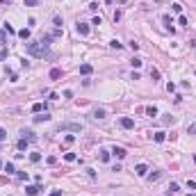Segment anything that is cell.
<instances>
[{
    "mask_svg": "<svg viewBox=\"0 0 196 196\" xmlns=\"http://www.w3.org/2000/svg\"><path fill=\"white\" fill-rule=\"evenodd\" d=\"M166 91L173 93V91H175V84H173V82H169V84H166Z\"/></svg>",
    "mask_w": 196,
    "mask_h": 196,
    "instance_id": "4dcf8cb0",
    "label": "cell"
},
{
    "mask_svg": "<svg viewBox=\"0 0 196 196\" xmlns=\"http://www.w3.org/2000/svg\"><path fill=\"white\" fill-rule=\"evenodd\" d=\"M187 187H189V189H196V182H194V180H189V182H187Z\"/></svg>",
    "mask_w": 196,
    "mask_h": 196,
    "instance_id": "d590c367",
    "label": "cell"
},
{
    "mask_svg": "<svg viewBox=\"0 0 196 196\" xmlns=\"http://www.w3.org/2000/svg\"><path fill=\"white\" fill-rule=\"evenodd\" d=\"M187 196H194V194H187Z\"/></svg>",
    "mask_w": 196,
    "mask_h": 196,
    "instance_id": "ab89813d",
    "label": "cell"
},
{
    "mask_svg": "<svg viewBox=\"0 0 196 196\" xmlns=\"http://www.w3.org/2000/svg\"><path fill=\"white\" fill-rule=\"evenodd\" d=\"M162 21H164L166 30H171V32H173V21H171V16H169V14H164V18H162Z\"/></svg>",
    "mask_w": 196,
    "mask_h": 196,
    "instance_id": "5bb4252c",
    "label": "cell"
},
{
    "mask_svg": "<svg viewBox=\"0 0 196 196\" xmlns=\"http://www.w3.org/2000/svg\"><path fill=\"white\" fill-rule=\"evenodd\" d=\"M64 160H66V162H75L77 157H75V153H66V155H64Z\"/></svg>",
    "mask_w": 196,
    "mask_h": 196,
    "instance_id": "603a6c76",
    "label": "cell"
},
{
    "mask_svg": "<svg viewBox=\"0 0 196 196\" xmlns=\"http://www.w3.org/2000/svg\"><path fill=\"white\" fill-rule=\"evenodd\" d=\"M80 73H82V75H91L93 66H91V64H82V66H80Z\"/></svg>",
    "mask_w": 196,
    "mask_h": 196,
    "instance_id": "30bf717a",
    "label": "cell"
},
{
    "mask_svg": "<svg viewBox=\"0 0 196 196\" xmlns=\"http://www.w3.org/2000/svg\"><path fill=\"white\" fill-rule=\"evenodd\" d=\"M105 2H112V0H105Z\"/></svg>",
    "mask_w": 196,
    "mask_h": 196,
    "instance_id": "f35d334b",
    "label": "cell"
},
{
    "mask_svg": "<svg viewBox=\"0 0 196 196\" xmlns=\"http://www.w3.org/2000/svg\"><path fill=\"white\" fill-rule=\"evenodd\" d=\"M39 191H41L39 185H25V194L27 196H34V194H39Z\"/></svg>",
    "mask_w": 196,
    "mask_h": 196,
    "instance_id": "5b68a950",
    "label": "cell"
},
{
    "mask_svg": "<svg viewBox=\"0 0 196 196\" xmlns=\"http://www.w3.org/2000/svg\"><path fill=\"white\" fill-rule=\"evenodd\" d=\"M112 155H114V157H119V160H123L125 155H128V150H125L123 146H114V148H112Z\"/></svg>",
    "mask_w": 196,
    "mask_h": 196,
    "instance_id": "3957f363",
    "label": "cell"
},
{
    "mask_svg": "<svg viewBox=\"0 0 196 196\" xmlns=\"http://www.w3.org/2000/svg\"><path fill=\"white\" fill-rule=\"evenodd\" d=\"M32 121H34V123H46V121H50V116H48V112H43V114H36Z\"/></svg>",
    "mask_w": 196,
    "mask_h": 196,
    "instance_id": "8992f818",
    "label": "cell"
},
{
    "mask_svg": "<svg viewBox=\"0 0 196 196\" xmlns=\"http://www.w3.org/2000/svg\"><path fill=\"white\" fill-rule=\"evenodd\" d=\"M187 132H189V134H196V123L189 125V128H187Z\"/></svg>",
    "mask_w": 196,
    "mask_h": 196,
    "instance_id": "e575fe53",
    "label": "cell"
},
{
    "mask_svg": "<svg viewBox=\"0 0 196 196\" xmlns=\"http://www.w3.org/2000/svg\"><path fill=\"white\" fill-rule=\"evenodd\" d=\"M164 139H166V134H164V132H155V134H153V141H157V144H162Z\"/></svg>",
    "mask_w": 196,
    "mask_h": 196,
    "instance_id": "2e32d148",
    "label": "cell"
},
{
    "mask_svg": "<svg viewBox=\"0 0 196 196\" xmlns=\"http://www.w3.org/2000/svg\"><path fill=\"white\" fill-rule=\"evenodd\" d=\"M77 32H80L82 36H87L89 34V25H87V23H77Z\"/></svg>",
    "mask_w": 196,
    "mask_h": 196,
    "instance_id": "8fae6325",
    "label": "cell"
},
{
    "mask_svg": "<svg viewBox=\"0 0 196 196\" xmlns=\"http://www.w3.org/2000/svg\"><path fill=\"white\" fill-rule=\"evenodd\" d=\"M39 5V0H25V7H36Z\"/></svg>",
    "mask_w": 196,
    "mask_h": 196,
    "instance_id": "83f0119b",
    "label": "cell"
},
{
    "mask_svg": "<svg viewBox=\"0 0 196 196\" xmlns=\"http://www.w3.org/2000/svg\"><path fill=\"white\" fill-rule=\"evenodd\" d=\"M141 64H144V62H141V59H137V57H134V59H132V66H134V68H139Z\"/></svg>",
    "mask_w": 196,
    "mask_h": 196,
    "instance_id": "f1b7e54d",
    "label": "cell"
},
{
    "mask_svg": "<svg viewBox=\"0 0 196 196\" xmlns=\"http://www.w3.org/2000/svg\"><path fill=\"white\" fill-rule=\"evenodd\" d=\"M150 77H153V80H157V77H160V71H157V68H150Z\"/></svg>",
    "mask_w": 196,
    "mask_h": 196,
    "instance_id": "484cf974",
    "label": "cell"
},
{
    "mask_svg": "<svg viewBox=\"0 0 196 196\" xmlns=\"http://www.w3.org/2000/svg\"><path fill=\"white\" fill-rule=\"evenodd\" d=\"M32 112H34V114L46 112V105H43V103H34V105H32Z\"/></svg>",
    "mask_w": 196,
    "mask_h": 196,
    "instance_id": "7c38bea8",
    "label": "cell"
},
{
    "mask_svg": "<svg viewBox=\"0 0 196 196\" xmlns=\"http://www.w3.org/2000/svg\"><path fill=\"white\" fill-rule=\"evenodd\" d=\"M16 175H18V180H27V171H18Z\"/></svg>",
    "mask_w": 196,
    "mask_h": 196,
    "instance_id": "4316f807",
    "label": "cell"
},
{
    "mask_svg": "<svg viewBox=\"0 0 196 196\" xmlns=\"http://www.w3.org/2000/svg\"><path fill=\"white\" fill-rule=\"evenodd\" d=\"M21 134H23V139H27V141H34L36 139V134L32 132V130H25V128L21 130Z\"/></svg>",
    "mask_w": 196,
    "mask_h": 196,
    "instance_id": "52a82bcc",
    "label": "cell"
},
{
    "mask_svg": "<svg viewBox=\"0 0 196 196\" xmlns=\"http://www.w3.org/2000/svg\"><path fill=\"white\" fill-rule=\"evenodd\" d=\"M171 9H173V11H175V14H180V9H182V7H180V5H178V2H175V5H171Z\"/></svg>",
    "mask_w": 196,
    "mask_h": 196,
    "instance_id": "d6a6232c",
    "label": "cell"
},
{
    "mask_svg": "<svg viewBox=\"0 0 196 196\" xmlns=\"http://www.w3.org/2000/svg\"><path fill=\"white\" fill-rule=\"evenodd\" d=\"M98 153H100V160H103V162H109V150L100 148V150H98Z\"/></svg>",
    "mask_w": 196,
    "mask_h": 196,
    "instance_id": "ac0fdd59",
    "label": "cell"
},
{
    "mask_svg": "<svg viewBox=\"0 0 196 196\" xmlns=\"http://www.w3.org/2000/svg\"><path fill=\"white\" fill-rule=\"evenodd\" d=\"M148 175V182H157L162 178V171H153V173H146Z\"/></svg>",
    "mask_w": 196,
    "mask_h": 196,
    "instance_id": "ba28073f",
    "label": "cell"
},
{
    "mask_svg": "<svg viewBox=\"0 0 196 196\" xmlns=\"http://www.w3.org/2000/svg\"><path fill=\"white\" fill-rule=\"evenodd\" d=\"M5 139H7V130L0 128V141H5Z\"/></svg>",
    "mask_w": 196,
    "mask_h": 196,
    "instance_id": "1f68e13d",
    "label": "cell"
},
{
    "mask_svg": "<svg viewBox=\"0 0 196 196\" xmlns=\"http://www.w3.org/2000/svg\"><path fill=\"white\" fill-rule=\"evenodd\" d=\"M146 114H148V116H157V107H155V105H148V107H146Z\"/></svg>",
    "mask_w": 196,
    "mask_h": 196,
    "instance_id": "d6986e66",
    "label": "cell"
},
{
    "mask_svg": "<svg viewBox=\"0 0 196 196\" xmlns=\"http://www.w3.org/2000/svg\"><path fill=\"white\" fill-rule=\"evenodd\" d=\"M25 50H27V55H32V57H43V55H46V50H48V48L43 46L41 41H30V43H27V48H25Z\"/></svg>",
    "mask_w": 196,
    "mask_h": 196,
    "instance_id": "6da1fadb",
    "label": "cell"
},
{
    "mask_svg": "<svg viewBox=\"0 0 196 196\" xmlns=\"http://www.w3.org/2000/svg\"><path fill=\"white\" fill-rule=\"evenodd\" d=\"M27 148V139H21L18 141V150H25Z\"/></svg>",
    "mask_w": 196,
    "mask_h": 196,
    "instance_id": "d4e9b609",
    "label": "cell"
},
{
    "mask_svg": "<svg viewBox=\"0 0 196 196\" xmlns=\"http://www.w3.org/2000/svg\"><path fill=\"white\" fill-rule=\"evenodd\" d=\"M50 77H52V80H59V77H62V68H52V71H50Z\"/></svg>",
    "mask_w": 196,
    "mask_h": 196,
    "instance_id": "e0dca14e",
    "label": "cell"
},
{
    "mask_svg": "<svg viewBox=\"0 0 196 196\" xmlns=\"http://www.w3.org/2000/svg\"><path fill=\"white\" fill-rule=\"evenodd\" d=\"M178 191H180L178 182H171V185H169V189H166V194H169V196H173V194H178Z\"/></svg>",
    "mask_w": 196,
    "mask_h": 196,
    "instance_id": "4fadbf2b",
    "label": "cell"
},
{
    "mask_svg": "<svg viewBox=\"0 0 196 196\" xmlns=\"http://www.w3.org/2000/svg\"><path fill=\"white\" fill-rule=\"evenodd\" d=\"M194 162H196V155H194Z\"/></svg>",
    "mask_w": 196,
    "mask_h": 196,
    "instance_id": "60d3db41",
    "label": "cell"
},
{
    "mask_svg": "<svg viewBox=\"0 0 196 196\" xmlns=\"http://www.w3.org/2000/svg\"><path fill=\"white\" fill-rule=\"evenodd\" d=\"M5 171H7V173H16V169H14L11 162H7V164H5Z\"/></svg>",
    "mask_w": 196,
    "mask_h": 196,
    "instance_id": "cb8c5ba5",
    "label": "cell"
},
{
    "mask_svg": "<svg viewBox=\"0 0 196 196\" xmlns=\"http://www.w3.org/2000/svg\"><path fill=\"white\" fill-rule=\"evenodd\" d=\"M93 119H105V109L103 107H96V109H93Z\"/></svg>",
    "mask_w": 196,
    "mask_h": 196,
    "instance_id": "9a60e30c",
    "label": "cell"
},
{
    "mask_svg": "<svg viewBox=\"0 0 196 196\" xmlns=\"http://www.w3.org/2000/svg\"><path fill=\"white\" fill-rule=\"evenodd\" d=\"M30 162H34V164H36V162H41V155H39V153H32V155H30Z\"/></svg>",
    "mask_w": 196,
    "mask_h": 196,
    "instance_id": "7402d4cb",
    "label": "cell"
},
{
    "mask_svg": "<svg viewBox=\"0 0 196 196\" xmlns=\"http://www.w3.org/2000/svg\"><path fill=\"white\" fill-rule=\"evenodd\" d=\"M50 196H62V191H59V189H55V191H52Z\"/></svg>",
    "mask_w": 196,
    "mask_h": 196,
    "instance_id": "74e56055",
    "label": "cell"
},
{
    "mask_svg": "<svg viewBox=\"0 0 196 196\" xmlns=\"http://www.w3.org/2000/svg\"><path fill=\"white\" fill-rule=\"evenodd\" d=\"M134 173H137V175H146V173H148V166H146V164H137V166H134Z\"/></svg>",
    "mask_w": 196,
    "mask_h": 196,
    "instance_id": "9c48e42d",
    "label": "cell"
},
{
    "mask_svg": "<svg viewBox=\"0 0 196 196\" xmlns=\"http://www.w3.org/2000/svg\"><path fill=\"white\" fill-rule=\"evenodd\" d=\"M121 128H125V130H132V128H134V121L130 119V116H123V119H121Z\"/></svg>",
    "mask_w": 196,
    "mask_h": 196,
    "instance_id": "277c9868",
    "label": "cell"
},
{
    "mask_svg": "<svg viewBox=\"0 0 196 196\" xmlns=\"http://www.w3.org/2000/svg\"><path fill=\"white\" fill-rule=\"evenodd\" d=\"M64 141H66V144H73V141H75V137H73V134H66V137H64Z\"/></svg>",
    "mask_w": 196,
    "mask_h": 196,
    "instance_id": "f546056e",
    "label": "cell"
},
{
    "mask_svg": "<svg viewBox=\"0 0 196 196\" xmlns=\"http://www.w3.org/2000/svg\"><path fill=\"white\" fill-rule=\"evenodd\" d=\"M68 130V132H82V125L80 123H59V132Z\"/></svg>",
    "mask_w": 196,
    "mask_h": 196,
    "instance_id": "7a4b0ae2",
    "label": "cell"
},
{
    "mask_svg": "<svg viewBox=\"0 0 196 196\" xmlns=\"http://www.w3.org/2000/svg\"><path fill=\"white\" fill-rule=\"evenodd\" d=\"M18 36H21L23 41H27L30 39V30H18Z\"/></svg>",
    "mask_w": 196,
    "mask_h": 196,
    "instance_id": "ffe728a7",
    "label": "cell"
},
{
    "mask_svg": "<svg viewBox=\"0 0 196 196\" xmlns=\"http://www.w3.org/2000/svg\"><path fill=\"white\" fill-rule=\"evenodd\" d=\"M109 46H112L114 50H121V48H123V43H121V41H116V39H114V41H109Z\"/></svg>",
    "mask_w": 196,
    "mask_h": 196,
    "instance_id": "44dd1931",
    "label": "cell"
},
{
    "mask_svg": "<svg viewBox=\"0 0 196 196\" xmlns=\"http://www.w3.org/2000/svg\"><path fill=\"white\" fill-rule=\"evenodd\" d=\"M0 59H7V50H0Z\"/></svg>",
    "mask_w": 196,
    "mask_h": 196,
    "instance_id": "8d00e7d4",
    "label": "cell"
},
{
    "mask_svg": "<svg viewBox=\"0 0 196 196\" xmlns=\"http://www.w3.org/2000/svg\"><path fill=\"white\" fill-rule=\"evenodd\" d=\"M0 41H7V30H0Z\"/></svg>",
    "mask_w": 196,
    "mask_h": 196,
    "instance_id": "836d02e7",
    "label": "cell"
}]
</instances>
